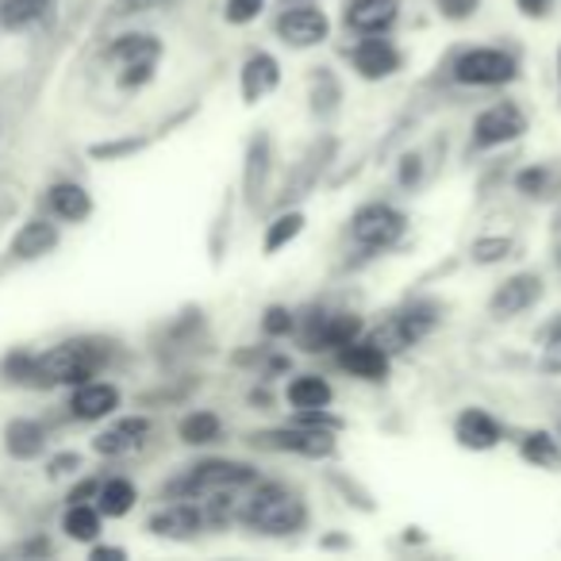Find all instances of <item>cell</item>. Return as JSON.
<instances>
[{
  "instance_id": "obj_1",
  "label": "cell",
  "mask_w": 561,
  "mask_h": 561,
  "mask_svg": "<svg viewBox=\"0 0 561 561\" xmlns=\"http://www.w3.org/2000/svg\"><path fill=\"white\" fill-rule=\"evenodd\" d=\"M104 362H108L104 343H96V339H66V343L35 354L32 389H73V385L101 374Z\"/></svg>"
},
{
  "instance_id": "obj_24",
  "label": "cell",
  "mask_w": 561,
  "mask_h": 561,
  "mask_svg": "<svg viewBox=\"0 0 561 561\" xmlns=\"http://www.w3.org/2000/svg\"><path fill=\"white\" fill-rule=\"evenodd\" d=\"M135 500H139V492H135V484L127 477H108L96 489V507H101L104 519H124L135 507Z\"/></svg>"
},
{
  "instance_id": "obj_32",
  "label": "cell",
  "mask_w": 561,
  "mask_h": 561,
  "mask_svg": "<svg viewBox=\"0 0 561 561\" xmlns=\"http://www.w3.org/2000/svg\"><path fill=\"white\" fill-rule=\"evenodd\" d=\"M515 188H519L523 196H550L553 188V170L550 165H530V170H523L519 178H515Z\"/></svg>"
},
{
  "instance_id": "obj_45",
  "label": "cell",
  "mask_w": 561,
  "mask_h": 561,
  "mask_svg": "<svg viewBox=\"0 0 561 561\" xmlns=\"http://www.w3.org/2000/svg\"><path fill=\"white\" fill-rule=\"evenodd\" d=\"M558 265H561V250H558Z\"/></svg>"
},
{
  "instance_id": "obj_40",
  "label": "cell",
  "mask_w": 561,
  "mask_h": 561,
  "mask_svg": "<svg viewBox=\"0 0 561 561\" xmlns=\"http://www.w3.org/2000/svg\"><path fill=\"white\" fill-rule=\"evenodd\" d=\"M515 4H519L523 16H546V12H550L553 0H515Z\"/></svg>"
},
{
  "instance_id": "obj_39",
  "label": "cell",
  "mask_w": 561,
  "mask_h": 561,
  "mask_svg": "<svg viewBox=\"0 0 561 561\" xmlns=\"http://www.w3.org/2000/svg\"><path fill=\"white\" fill-rule=\"evenodd\" d=\"M96 489H101V481H96V477H89V481H78L70 489V504H89V500H96Z\"/></svg>"
},
{
  "instance_id": "obj_28",
  "label": "cell",
  "mask_w": 561,
  "mask_h": 561,
  "mask_svg": "<svg viewBox=\"0 0 561 561\" xmlns=\"http://www.w3.org/2000/svg\"><path fill=\"white\" fill-rule=\"evenodd\" d=\"M178 435L185 446H211L224 435V423H219L216 412H188L185 420L178 423Z\"/></svg>"
},
{
  "instance_id": "obj_12",
  "label": "cell",
  "mask_w": 561,
  "mask_h": 561,
  "mask_svg": "<svg viewBox=\"0 0 561 561\" xmlns=\"http://www.w3.org/2000/svg\"><path fill=\"white\" fill-rule=\"evenodd\" d=\"M119 408V389L112 381H81L73 385L70 392V415L81 423H96V420H108L112 412Z\"/></svg>"
},
{
  "instance_id": "obj_20",
  "label": "cell",
  "mask_w": 561,
  "mask_h": 561,
  "mask_svg": "<svg viewBox=\"0 0 561 561\" xmlns=\"http://www.w3.org/2000/svg\"><path fill=\"white\" fill-rule=\"evenodd\" d=\"M104 58H108L112 66H119V70H127V66H158L162 43H158V35L131 32V35H119V39L104 50Z\"/></svg>"
},
{
  "instance_id": "obj_35",
  "label": "cell",
  "mask_w": 561,
  "mask_h": 561,
  "mask_svg": "<svg viewBox=\"0 0 561 561\" xmlns=\"http://www.w3.org/2000/svg\"><path fill=\"white\" fill-rule=\"evenodd\" d=\"M32 366H35V354H27V351H12L9 358L0 362V374L9 377L12 385H32Z\"/></svg>"
},
{
  "instance_id": "obj_16",
  "label": "cell",
  "mask_w": 561,
  "mask_h": 561,
  "mask_svg": "<svg viewBox=\"0 0 561 561\" xmlns=\"http://www.w3.org/2000/svg\"><path fill=\"white\" fill-rule=\"evenodd\" d=\"M339 366L358 381H385L389 377V354L374 339H354L339 351Z\"/></svg>"
},
{
  "instance_id": "obj_25",
  "label": "cell",
  "mask_w": 561,
  "mask_h": 561,
  "mask_svg": "<svg viewBox=\"0 0 561 561\" xmlns=\"http://www.w3.org/2000/svg\"><path fill=\"white\" fill-rule=\"evenodd\" d=\"M523 461H530L535 469H558L561 466V438L550 431H527L519 438Z\"/></svg>"
},
{
  "instance_id": "obj_21",
  "label": "cell",
  "mask_w": 561,
  "mask_h": 561,
  "mask_svg": "<svg viewBox=\"0 0 561 561\" xmlns=\"http://www.w3.org/2000/svg\"><path fill=\"white\" fill-rule=\"evenodd\" d=\"M47 204L62 224H85L93 216V196L78 185V181H55L47 188Z\"/></svg>"
},
{
  "instance_id": "obj_2",
  "label": "cell",
  "mask_w": 561,
  "mask_h": 561,
  "mask_svg": "<svg viewBox=\"0 0 561 561\" xmlns=\"http://www.w3.org/2000/svg\"><path fill=\"white\" fill-rule=\"evenodd\" d=\"M239 523L257 535H297L308 523V504L285 484H257L250 500H242Z\"/></svg>"
},
{
  "instance_id": "obj_8",
  "label": "cell",
  "mask_w": 561,
  "mask_h": 561,
  "mask_svg": "<svg viewBox=\"0 0 561 561\" xmlns=\"http://www.w3.org/2000/svg\"><path fill=\"white\" fill-rule=\"evenodd\" d=\"M523 131H527V116H523V108L512 101H500L473 119V147L477 150L504 147V142L523 139Z\"/></svg>"
},
{
  "instance_id": "obj_19",
  "label": "cell",
  "mask_w": 561,
  "mask_h": 561,
  "mask_svg": "<svg viewBox=\"0 0 561 561\" xmlns=\"http://www.w3.org/2000/svg\"><path fill=\"white\" fill-rule=\"evenodd\" d=\"M58 227L50 224V219H43V216H35V219H27V224H20V231L12 234V257H20V262H35V257H47L50 250L58 247Z\"/></svg>"
},
{
  "instance_id": "obj_43",
  "label": "cell",
  "mask_w": 561,
  "mask_h": 561,
  "mask_svg": "<svg viewBox=\"0 0 561 561\" xmlns=\"http://www.w3.org/2000/svg\"><path fill=\"white\" fill-rule=\"evenodd\" d=\"M24 553H50V546H47V542H43V538H39V542L24 546Z\"/></svg>"
},
{
  "instance_id": "obj_13",
  "label": "cell",
  "mask_w": 561,
  "mask_h": 561,
  "mask_svg": "<svg viewBox=\"0 0 561 561\" xmlns=\"http://www.w3.org/2000/svg\"><path fill=\"white\" fill-rule=\"evenodd\" d=\"M150 438V420L147 415H124L112 427H104L101 435L93 438V450L101 458H124V454H135L142 443Z\"/></svg>"
},
{
  "instance_id": "obj_37",
  "label": "cell",
  "mask_w": 561,
  "mask_h": 561,
  "mask_svg": "<svg viewBox=\"0 0 561 561\" xmlns=\"http://www.w3.org/2000/svg\"><path fill=\"white\" fill-rule=\"evenodd\" d=\"M435 9L443 20H450V24H461V20L477 16V9H481V0H435Z\"/></svg>"
},
{
  "instance_id": "obj_10",
  "label": "cell",
  "mask_w": 561,
  "mask_h": 561,
  "mask_svg": "<svg viewBox=\"0 0 561 561\" xmlns=\"http://www.w3.org/2000/svg\"><path fill=\"white\" fill-rule=\"evenodd\" d=\"M542 300V277L538 273H515L489 297V316L492 320H515L527 308H535Z\"/></svg>"
},
{
  "instance_id": "obj_4",
  "label": "cell",
  "mask_w": 561,
  "mask_h": 561,
  "mask_svg": "<svg viewBox=\"0 0 561 561\" xmlns=\"http://www.w3.org/2000/svg\"><path fill=\"white\" fill-rule=\"evenodd\" d=\"M519 78V66L507 50L496 47H473L454 62V81L458 85H473V89H496L507 81Z\"/></svg>"
},
{
  "instance_id": "obj_15",
  "label": "cell",
  "mask_w": 561,
  "mask_h": 561,
  "mask_svg": "<svg viewBox=\"0 0 561 561\" xmlns=\"http://www.w3.org/2000/svg\"><path fill=\"white\" fill-rule=\"evenodd\" d=\"M147 527L158 538H193L204 527V507H196L193 500H173V504L158 507L147 519Z\"/></svg>"
},
{
  "instance_id": "obj_36",
  "label": "cell",
  "mask_w": 561,
  "mask_h": 561,
  "mask_svg": "<svg viewBox=\"0 0 561 561\" xmlns=\"http://www.w3.org/2000/svg\"><path fill=\"white\" fill-rule=\"evenodd\" d=\"M293 328H297V320H293V312H289V308H280V305L265 308V316H262V331H265V335H270V339L289 335Z\"/></svg>"
},
{
  "instance_id": "obj_27",
  "label": "cell",
  "mask_w": 561,
  "mask_h": 561,
  "mask_svg": "<svg viewBox=\"0 0 561 561\" xmlns=\"http://www.w3.org/2000/svg\"><path fill=\"white\" fill-rule=\"evenodd\" d=\"M50 0H0V27L4 32H24L47 16Z\"/></svg>"
},
{
  "instance_id": "obj_14",
  "label": "cell",
  "mask_w": 561,
  "mask_h": 561,
  "mask_svg": "<svg viewBox=\"0 0 561 561\" xmlns=\"http://www.w3.org/2000/svg\"><path fill=\"white\" fill-rule=\"evenodd\" d=\"M454 438H458L461 450L484 454V450H496L504 431H500V423L492 420L484 408H466V412L454 420Z\"/></svg>"
},
{
  "instance_id": "obj_38",
  "label": "cell",
  "mask_w": 561,
  "mask_h": 561,
  "mask_svg": "<svg viewBox=\"0 0 561 561\" xmlns=\"http://www.w3.org/2000/svg\"><path fill=\"white\" fill-rule=\"evenodd\" d=\"M78 469H81L78 454H58V458H50L47 477H50V481H58V477H70V473H78Z\"/></svg>"
},
{
  "instance_id": "obj_41",
  "label": "cell",
  "mask_w": 561,
  "mask_h": 561,
  "mask_svg": "<svg viewBox=\"0 0 561 561\" xmlns=\"http://www.w3.org/2000/svg\"><path fill=\"white\" fill-rule=\"evenodd\" d=\"M158 4H162V0H119L116 12L127 16V12H147V9H158Z\"/></svg>"
},
{
  "instance_id": "obj_11",
  "label": "cell",
  "mask_w": 561,
  "mask_h": 561,
  "mask_svg": "<svg viewBox=\"0 0 561 561\" xmlns=\"http://www.w3.org/2000/svg\"><path fill=\"white\" fill-rule=\"evenodd\" d=\"M351 66H354V73H358V78L385 81V78H392L400 66H404V58H400V50L392 47L389 39H381V35H366L362 43H354Z\"/></svg>"
},
{
  "instance_id": "obj_7",
  "label": "cell",
  "mask_w": 561,
  "mask_h": 561,
  "mask_svg": "<svg viewBox=\"0 0 561 561\" xmlns=\"http://www.w3.org/2000/svg\"><path fill=\"white\" fill-rule=\"evenodd\" d=\"M254 446H265V450L300 454V458L320 461V458H331V454H335V431L305 427V423H293V427L262 431V435H254Z\"/></svg>"
},
{
  "instance_id": "obj_30",
  "label": "cell",
  "mask_w": 561,
  "mask_h": 561,
  "mask_svg": "<svg viewBox=\"0 0 561 561\" xmlns=\"http://www.w3.org/2000/svg\"><path fill=\"white\" fill-rule=\"evenodd\" d=\"M305 231V211H280L270 227H265V239H262V250L265 254H277V250L289 247L297 234Z\"/></svg>"
},
{
  "instance_id": "obj_5",
  "label": "cell",
  "mask_w": 561,
  "mask_h": 561,
  "mask_svg": "<svg viewBox=\"0 0 561 561\" xmlns=\"http://www.w3.org/2000/svg\"><path fill=\"white\" fill-rule=\"evenodd\" d=\"M404 227V211H397L392 204H362L351 219V239L366 250H389L400 242Z\"/></svg>"
},
{
  "instance_id": "obj_9",
  "label": "cell",
  "mask_w": 561,
  "mask_h": 561,
  "mask_svg": "<svg viewBox=\"0 0 561 561\" xmlns=\"http://www.w3.org/2000/svg\"><path fill=\"white\" fill-rule=\"evenodd\" d=\"M328 35H331V20L316 4H300V9H289L277 16V39L293 50L320 47V43H328Z\"/></svg>"
},
{
  "instance_id": "obj_26",
  "label": "cell",
  "mask_w": 561,
  "mask_h": 561,
  "mask_svg": "<svg viewBox=\"0 0 561 561\" xmlns=\"http://www.w3.org/2000/svg\"><path fill=\"white\" fill-rule=\"evenodd\" d=\"M104 527V515L96 504H70L62 515V530L73 538V542H96Z\"/></svg>"
},
{
  "instance_id": "obj_33",
  "label": "cell",
  "mask_w": 561,
  "mask_h": 561,
  "mask_svg": "<svg viewBox=\"0 0 561 561\" xmlns=\"http://www.w3.org/2000/svg\"><path fill=\"white\" fill-rule=\"evenodd\" d=\"M542 369L546 374H561V312L542 335Z\"/></svg>"
},
{
  "instance_id": "obj_6",
  "label": "cell",
  "mask_w": 561,
  "mask_h": 561,
  "mask_svg": "<svg viewBox=\"0 0 561 561\" xmlns=\"http://www.w3.org/2000/svg\"><path fill=\"white\" fill-rule=\"evenodd\" d=\"M366 323L351 312H312L300 331V343H305L308 354H323V351H343L346 343L362 339Z\"/></svg>"
},
{
  "instance_id": "obj_22",
  "label": "cell",
  "mask_w": 561,
  "mask_h": 561,
  "mask_svg": "<svg viewBox=\"0 0 561 561\" xmlns=\"http://www.w3.org/2000/svg\"><path fill=\"white\" fill-rule=\"evenodd\" d=\"M4 450L16 461H32L47 450V427L39 420H12L4 427Z\"/></svg>"
},
{
  "instance_id": "obj_3",
  "label": "cell",
  "mask_w": 561,
  "mask_h": 561,
  "mask_svg": "<svg viewBox=\"0 0 561 561\" xmlns=\"http://www.w3.org/2000/svg\"><path fill=\"white\" fill-rule=\"evenodd\" d=\"M257 484V469L247 461H231V458H208L201 466H193L185 477L170 484V496L181 500H204L216 496V492H239Z\"/></svg>"
},
{
  "instance_id": "obj_29",
  "label": "cell",
  "mask_w": 561,
  "mask_h": 561,
  "mask_svg": "<svg viewBox=\"0 0 561 561\" xmlns=\"http://www.w3.org/2000/svg\"><path fill=\"white\" fill-rule=\"evenodd\" d=\"M265 173H270V139L257 135L247 150V201L257 204L262 201V188H265Z\"/></svg>"
},
{
  "instance_id": "obj_42",
  "label": "cell",
  "mask_w": 561,
  "mask_h": 561,
  "mask_svg": "<svg viewBox=\"0 0 561 561\" xmlns=\"http://www.w3.org/2000/svg\"><path fill=\"white\" fill-rule=\"evenodd\" d=\"M93 558L96 561H104V558H119V561H124L127 550H119V546H93Z\"/></svg>"
},
{
  "instance_id": "obj_23",
  "label": "cell",
  "mask_w": 561,
  "mask_h": 561,
  "mask_svg": "<svg viewBox=\"0 0 561 561\" xmlns=\"http://www.w3.org/2000/svg\"><path fill=\"white\" fill-rule=\"evenodd\" d=\"M285 397H289V404L297 408V412H312V408H331V400H335V389H331L323 377L300 374L297 381H289Z\"/></svg>"
},
{
  "instance_id": "obj_44",
  "label": "cell",
  "mask_w": 561,
  "mask_h": 561,
  "mask_svg": "<svg viewBox=\"0 0 561 561\" xmlns=\"http://www.w3.org/2000/svg\"><path fill=\"white\" fill-rule=\"evenodd\" d=\"M558 81H561V47H558Z\"/></svg>"
},
{
  "instance_id": "obj_31",
  "label": "cell",
  "mask_w": 561,
  "mask_h": 561,
  "mask_svg": "<svg viewBox=\"0 0 561 561\" xmlns=\"http://www.w3.org/2000/svg\"><path fill=\"white\" fill-rule=\"evenodd\" d=\"M515 242L507 239V234H481V239L469 247V257H473L477 265H496L504 262V257H512Z\"/></svg>"
},
{
  "instance_id": "obj_17",
  "label": "cell",
  "mask_w": 561,
  "mask_h": 561,
  "mask_svg": "<svg viewBox=\"0 0 561 561\" xmlns=\"http://www.w3.org/2000/svg\"><path fill=\"white\" fill-rule=\"evenodd\" d=\"M400 16L397 0H351L343 24L358 35H385Z\"/></svg>"
},
{
  "instance_id": "obj_18",
  "label": "cell",
  "mask_w": 561,
  "mask_h": 561,
  "mask_svg": "<svg viewBox=\"0 0 561 561\" xmlns=\"http://www.w3.org/2000/svg\"><path fill=\"white\" fill-rule=\"evenodd\" d=\"M277 85H280V66H277V58H273V55L257 50V55H250L247 62H242L239 89H242V101H247V104L265 101V96H270Z\"/></svg>"
},
{
  "instance_id": "obj_34",
  "label": "cell",
  "mask_w": 561,
  "mask_h": 561,
  "mask_svg": "<svg viewBox=\"0 0 561 561\" xmlns=\"http://www.w3.org/2000/svg\"><path fill=\"white\" fill-rule=\"evenodd\" d=\"M262 9H265V0H227L224 20L231 27H247V24H254V20L262 16Z\"/></svg>"
}]
</instances>
